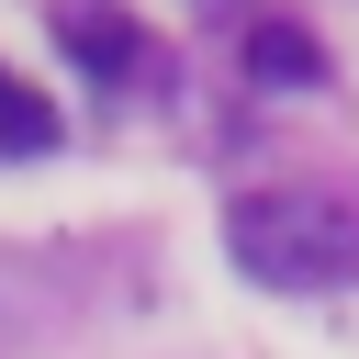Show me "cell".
<instances>
[{
  "instance_id": "cell-3",
  "label": "cell",
  "mask_w": 359,
  "mask_h": 359,
  "mask_svg": "<svg viewBox=\"0 0 359 359\" xmlns=\"http://www.w3.org/2000/svg\"><path fill=\"white\" fill-rule=\"evenodd\" d=\"M247 67H258V79H292V90H314V79H325V56H314V34H303V22H247Z\"/></svg>"
},
{
  "instance_id": "cell-1",
  "label": "cell",
  "mask_w": 359,
  "mask_h": 359,
  "mask_svg": "<svg viewBox=\"0 0 359 359\" xmlns=\"http://www.w3.org/2000/svg\"><path fill=\"white\" fill-rule=\"evenodd\" d=\"M224 247L269 292H325V280H359V202H337V191H236Z\"/></svg>"
},
{
  "instance_id": "cell-2",
  "label": "cell",
  "mask_w": 359,
  "mask_h": 359,
  "mask_svg": "<svg viewBox=\"0 0 359 359\" xmlns=\"http://www.w3.org/2000/svg\"><path fill=\"white\" fill-rule=\"evenodd\" d=\"M56 45H67L79 67H101V79L135 67V22H123L112 0H67V11H56Z\"/></svg>"
},
{
  "instance_id": "cell-4",
  "label": "cell",
  "mask_w": 359,
  "mask_h": 359,
  "mask_svg": "<svg viewBox=\"0 0 359 359\" xmlns=\"http://www.w3.org/2000/svg\"><path fill=\"white\" fill-rule=\"evenodd\" d=\"M45 146H56V112L22 79H0V157H45Z\"/></svg>"
}]
</instances>
